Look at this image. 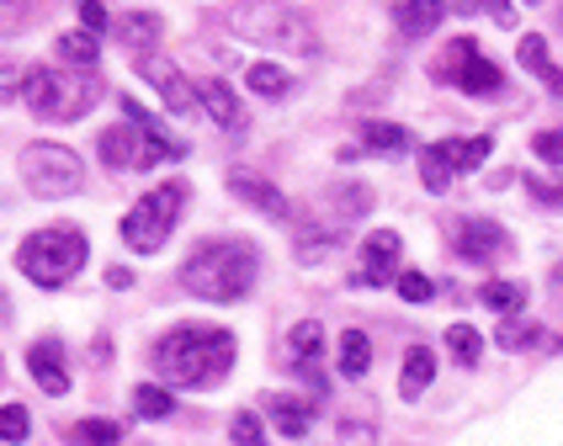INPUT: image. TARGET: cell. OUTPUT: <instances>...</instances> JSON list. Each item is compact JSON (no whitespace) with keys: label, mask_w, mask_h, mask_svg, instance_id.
<instances>
[{"label":"cell","mask_w":563,"mask_h":446,"mask_svg":"<svg viewBox=\"0 0 563 446\" xmlns=\"http://www.w3.org/2000/svg\"><path fill=\"white\" fill-rule=\"evenodd\" d=\"M234 350L240 346H234V335L223 324H181V330H170L159 341L155 361L159 372L170 382H181V388H213V382L229 378Z\"/></svg>","instance_id":"obj_1"},{"label":"cell","mask_w":563,"mask_h":446,"mask_svg":"<svg viewBox=\"0 0 563 446\" xmlns=\"http://www.w3.org/2000/svg\"><path fill=\"white\" fill-rule=\"evenodd\" d=\"M255 271H261V255L251 239H208L181 266V287L202 303H240L255 287Z\"/></svg>","instance_id":"obj_2"},{"label":"cell","mask_w":563,"mask_h":446,"mask_svg":"<svg viewBox=\"0 0 563 446\" xmlns=\"http://www.w3.org/2000/svg\"><path fill=\"white\" fill-rule=\"evenodd\" d=\"M80 266H86V234L69 228V223L37 228V234L22 239V250H16V271H22L32 287H43V292L69 287V277H80Z\"/></svg>","instance_id":"obj_3"},{"label":"cell","mask_w":563,"mask_h":446,"mask_svg":"<svg viewBox=\"0 0 563 446\" xmlns=\"http://www.w3.org/2000/svg\"><path fill=\"white\" fill-rule=\"evenodd\" d=\"M22 96L37 118H54V123H75L86 118L96 101H101V80L80 75V69H54V64H32L22 75Z\"/></svg>","instance_id":"obj_4"},{"label":"cell","mask_w":563,"mask_h":446,"mask_svg":"<svg viewBox=\"0 0 563 446\" xmlns=\"http://www.w3.org/2000/svg\"><path fill=\"white\" fill-rule=\"evenodd\" d=\"M181 202H187V187H181V181H159L155 191H144L123 219V245L128 250L155 255L159 245L170 239L176 219H181Z\"/></svg>","instance_id":"obj_5"},{"label":"cell","mask_w":563,"mask_h":446,"mask_svg":"<svg viewBox=\"0 0 563 446\" xmlns=\"http://www.w3.org/2000/svg\"><path fill=\"white\" fill-rule=\"evenodd\" d=\"M22 181H27L32 197L43 202H59V197H75L86 187V165L69 144H54V138H37L22 149Z\"/></svg>","instance_id":"obj_6"},{"label":"cell","mask_w":563,"mask_h":446,"mask_svg":"<svg viewBox=\"0 0 563 446\" xmlns=\"http://www.w3.org/2000/svg\"><path fill=\"white\" fill-rule=\"evenodd\" d=\"M96 149H101V159H107L112 170H150L155 159H181V144H176V138H165L159 127H133V123L101 133Z\"/></svg>","instance_id":"obj_7"},{"label":"cell","mask_w":563,"mask_h":446,"mask_svg":"<svg viewBox=\"0 0 563 446\" xmlns=\"http://www.w3.org/2000/svg\"><path fill=\"white\" fill-rule=\"evenodd\" d=\"M431 75H437V80H446V86H457V91H468V96H495L505 86L500 64L484 59L473 37H452V48L431 64Z\"/></svg>","instance_id":"obj_8"},{"label":"cell","mask_w":563,"mask_h":446,"mask_svg":"<svg viewBox=\"0 0 563 446\" xmlns=\"http://www.w3.org/2000/svg\"><path fill=\"white\" fill-rule=\"evenodd\" d=\"M229 16H234V27L245 32V43H287L282 32H292V43H303V48L313 54L309 27H303L287 5H234Z\"/></svg>","instance_id":"obj_9"},{"label":"cell","mask_w":563,"mask_h":446,"mask_svg":"<svg viewBox=\"0 0 563 446\" xmlns=\"http://www.w3.org/2000/svg\"><path fill=\"white\" fill-rule=\"evenodd\" d=\"M133 69H139V80H150V86H155V96L165 101V112L187 118L191 107H197V91L187 86V75L165 59V54H139V59H133Z\"/></svg>","instance_id":"obj_10"},{"label":"cell","mask_w":563,"mask_h":446,"mask_svg":"<svg viewBox=\"0 0 563 446\" xmlns=\"http://www.w3.org/2000/svg\"><path fill=\"white\" fill-rule=\"evenodd\" d=\"M356 282H367V287L399 282V234H394V228H377V234H367Z\"/></svg>","instance_id":"obj_11"},{"label":"cell","mask_w":563,"mask_h":446,"mask_svg":"<svg viewBox=\"0 0 563 446\" xmlns=\"http://www.w3.org/2000/svg\"><path fill=\"white\" fill-rule=\"evenodd\" d=\"M457 255L468 260V266H484V260H495V255L510 250V234H505L500 223H489V219H468V223H457Z\"/></svg>","instance_id":"obj_12"},{"label":"cell","mask_w":563,"mask_h":446,"mask_svg":"<svg viewBox=\"0 0 563 446\" xmlns=\"http://www.w3.org/2000/svg\"><path fill=\"white\" fill-rule=\"evenodd\" d=\"M27 372L37 378V388H43L48 399L69 393V372H64V341L43 335V341H37V346L27 350Z\"/></svg>","instance_id":"obj_13"},{"label":"cell","mask_w":563,"mask_h":446,"mask_svg":"<svg viewBox=\"0 0 563 446\" xmlns=\"http://www.w3.org/2000/svg\"><path fill=\"white\" fill-rule=\"evenodd\" d=\"M191 91H197V101L208 107V118H213L223 133H245V123H251V118L240 112V96L229 91V80H197Z\"/></svg>","instance_id":"obj_14"},{"label":"cell","mask_w":563,"mask_h":446,"mask_svg":"<svg viewBox=\"0 0 563 446\" xmlns=\"http://www.w3.org/2000/svg\"><path fill=\"white\" fill-rule=\"evenodd\" d=\"M229 191H234L240 202L261 208L266 219H287V213H292V208H287V197H282L266 176H251V170H229Z\"/></svg>","instance_id":"obj_15"},{"label":"cell","mask_w":563,"mask_h":446,"mask_svg":"<svg viewBox=\"0 0 563 446\" xmlns=\"http://www.w3.org/2000/svg\"><path fill=\"white\" fill-rule=\"evenodd\" d=\"M266 414H272V425H277L282 436H309L319 410H313L309 399H292V393H266Z\"/></svg>","instance_id":"obj_16"},{"label":"cell","mask_w":563,"mask_h":446,"mask_svg":"<svg viewBox=\"0 0 563 446\" xmlns=\"http://www.w3.org/2000/svg\"><path fill=\"white\" fill-rule=\"evenodd\" d=\"M54 54H59L64 69L96 75V64H101V43H96L91 32H64V37H54Z\"/></svg>","instance_id":"obj_17"},{"label":"cell","mask_w":563,"mask_h":446,"mask_svg":"<svg viewBox=\"0 0 563 446\" xmlns=\"http://www.w3.org/2000/svg\"><path fill=\"white\" fill-rule=\"evenodd\" d=\"M431 378H437V356L426 346H409L405 367H399V393H405V399H420V393L431 388Z\"/></svg>","instance_id":"obj_18"},{"label":"cell","mask_w":563,"mask_h":446,"mask_svg":"<svg viewBox=\"0 0 563 446\" xmlns=\"http://www.w3.org/2000/svg\"><path fill=\"white\" fill-rule=\"evenodd\" d=\"M489 149H495V138H489V133H473V138H446V144H441V155H446V165H452V170H478V165L489 159Z\"/></svg>","instance_id":"obj_19"},{"label":"cell","mask_w":563,"mask_h":446,"mask_svg":"<svg viewBox=\"0 0 563 446\" xmlns=\"http://www.w3.org/2000/svg\"><path fill=\"white\" fill-rule=\"evenodd\" d=\"M319 350H324V324H319V319H303V324L287 330V356H292L298 367H313Z\"/></svg>","instance_id":"obj_20"},{"label":"cell","mask_w":563,"mask_h":446,"mask_svg":"<svg viewBox=\"0 0 563 446\" xmlns=\"http://www.w3.org/2000/svg\"><path fill=\"white\" fill-rule=\"evenodd\" d=\"M394 22L409 32V37H426V32H437L446 22V5L437 0H420V5H394Z\"/></svg>","instance_id":"obj_21"},{"label":"cell","mask_w":563,"mask_h":446,"mask_svg":"<svg viewBox=\"0 0 563 446\" xmlns=\"http://www.w3.org/2000/svg\"><path fill=\"white\" fill-rule=\"evenodd\" d=\"M118 37H123L128 48L144 54V48L159 37V16L155 11H118Z\"/></svg>","instance_id":"obj_22"},{"label":"cell","mask_w":563,"mask_h":446,"mask_svg":"<svg viewBox=\"0 0 563 446\" xmlns=\"http://www.w3.org/2000/svg\"><path fill=\"white\" fill-rule=\"evenodd\" d=\"M516 59H521V69L542 75V80H548V91H559V96H563V75L553 69V64H548V37H521Z\"/></svg>","instance_id":"obj_23"},{"label":"cell","mask_w":563,"mask_h":446,"mask_svg":"<svg viewBox=\"0 0 563 446\" xmlns=\"http://www.w3.org/2000/svg\"><path fill=\"white\" fill-rule=\"evenodd\" d=\"M478 303H484L489 314H521V309H527V287L521 282H484L478 287Z\"/></svg>","instance_id":"obj_24"},{"label":"cell","mask_w":563,"mask_h":446,"mask_svg":"<svg viewBox=\"0 0 563 446\" xmlns=\"http://www.w3.org/2000/svg\"><path fill=\"white\" fill-rule=\"evenodd\" d=\"M373 367V341L362 330H345L341 335V378H367Z\"/></svg>","instance_id":"obj_25"},{"label":"cell","mask_w":563,"mask_h":446,"mask_svg":"<svg viewBox=\"0 0 563 446\" xmlns=\"http://www.w3.org/2000/svg\"><path fill=\"white\" fill-rule=\"evenodd\" d=\"M245 86H251L255 96H266V101H277V96H287V91H292V80H287V69H282V64H272V59L251 64V69H245Z\"/></svg>","instance_id":"obj_26"},{"label":"cell","mask_w":563,"mask_h":446,"mask_svg":"<svg viewBox=\"0 0 563 446\" xmlns=\"http://www.w3.org/2000/svg\"><path fill=\"white\" fill-rule=\"evenodd\" d=\"M362 149H373V155H399V149H409V133L399 123H362Z\"/></svg>","instance_id":"obj_27"},{"label":"cell","mask_w":563,"mask_h":446,"mask_svg":"<svg viewBox=\"0 0 563 446\" xmlns=\"http://www.w3.org/2000/svg\"><path fill=\"white\" fill-rule=\"evenodd\" d=\"M118 442H123L118 420H80V425H69V446H118Z\"/></svg>","instance_id":"obj_28"},{"label":"cell","mask_w":563,"mask_h":446,"mask_svg":"<svg viewBox=\"0 0 563 446\" xmlns=\"http://www.w3.org/2000/svg\"><path fill=\"white\" fill-rule=\"evenodd\" d=\"M133 410H139V420H170L176 399H170L159 382H139V388H133Z\"/></svg>","instance_id":"obj_29"},{"label":"cell","mask_w":563,"mask_h":446,"mask_svg":"<svg viewBox=\"0 0 563 446\" xmlns=\"http://www.w3.org/2000/svg\"><path fill=\"white\" fill-rule=\"evenodd\" d=\"M446 350H452V361H457V367H478L484 341H478V330H473V324H452V330H446Z\"/></svg>","instance_id":"obj_30"},{"label":"cell","mask_w":563,"mask_h":446,"mask_svg":"<svg viewBox=\"0 0 563 446\" xmlns=\"http://www.w3.org/2000/svg\"><path fill=\"white\" fill-rule=\"evenodd\" d=\"M420 181H426V191H446V187H452V165H446V155H441V144L420 149Z\"/></svg>","instance_id":"obj_31"},{"label":"cell","mask_w":563,"mask_h":446,"mask_svg":"<svg viewBox=\"0 0 563 446\" xmlns=\"http://www.w3.org/2000/svg\"><path fill=\"white\" fill-rule=\"evenodd\" d=\"M330 245H335V228H303L298 234V266H313L319 255H330Z\"/></svg>","instance_id":"obj_32"},{"label":"cell","mask_w":563,"mask_h":446,"mask_svg":"<svg viewBox=\"0 0 563 446\" xmlns=\"http://www.w3.org/2000/svg\"><path fill=\"white\" fill-rule=\"evenodd\" d=\"M32 436V414L22 404H0V442H27Z\"/></svg>","instance_id":"obj_33"},{"label":"cell","mask_w":563,"mask_h":446,"mask_svg":"<svg viewBox=\"0 0 563 446\" xmlns=\"http://www.w3.org/2000/svg\"><path fill=\"white\" fill-rule=\"evenodd\" d=\"M537 335H548V330H537V324H516V319H510V324H500V330H495V346H500V350H527Z\"/></svg>","instance_id":"obj_34"},{"label":"cell","mask_w":563,"mask_h":446,"mask_svg":"<svg viewBox=\"0 0 563 446\" xmlns=\"http://www.w3.org/2000/svg\"><path fill=\"white\" fill-rule=\"evenodd\" d=\"M229 436H234V446H266V431H261V420H255V414H234V420H229Z\"/></svg>","instance_id":"obj_35"},{"label":"cell","mask_w":563,"mask_h":446,"mask_svg":"<svg viewBox=\"0 0 563 446\" xmlns=\"http://www.w3.org/2000/svg\"><path fill=\"white\" fill-rule=\"evenodd\" d=\"M399 298L405 303H431L437 287H431V277H420V271H399Z\"/></svg>","instance_id":"obj_36"},{"label":"cell","mask_w":563,"mask_h":446,"mask_svg":"<svg viewBox=\"0 0 563 446\" xmlns=\"http://www.w3.org/2000/svg\"><path fill=\"white\" fill-rule=\"evenodd\" d=\"M532 149H537V159H548V165H559V170H563V127H553V133H537Z\"/></svg>","instance_id":"obj_37"},{"label":"cell","mask_w":563,"mask_h":446,"mask_svg":"<svg viewBox=\"0 0 563 446\" xmlns=\"http://www.w3.org/2000/svg\"><path fill=\"white\" fill-rule=\"evenodd\" d=\"M527 187H532L537 202H548V208H563V181H548V176H527Z\"/></svg>","instance_id":"obj_38"},{"label":"cell","mask_w":563,"mask_h":446,"mask_svg":"<svg viewBox=\"0 0 563 446\" xmlns=\"http://www.w3.org/2000/svg\"><path fill=\"white\" fill-rule=\"evenodd\" d=\"M80 27L91 32V37L96 32H107L112 27V11H107V5H96V0H86V5H80Z\"/></svg>","instance_id":"obj_39"},{"label":"cell","mask_w":563,"mask_h":446,"mask_svg":"<svg viewBox=\"0 0 563 446\" xmlns=\"http://www.w3.org/2000/svg\"><path fill=\"white\" fill-rule=\"evenodd\" d=\"M16 96H22V69L0 59V101H16Z\"/></svg>","instance_id":"obj_40"},{"label":"cell","mask_w":563,"mask_h":446,"mask_svg":"<svg viewBox=\"0 0 563 446\" xmlns=\"http://www.w3.org/2000/svg\"><path fill=\"white\" fill-rule=\"evenodd\" d=\"M133 282V271H128V266H112V271H107V287H128Z\"/></svg>","instance_id":"obj_41"},{"label":"cell","mask_w":563,"mask_h":446,"mask_svg":"<svg viewBox=\"0 0 563 446\" xmlns=\"http://www.w3.org/2000/svg\"><path fill=\"white\" fill-rule=\"evenodd\" d=\"M489 11H495V22H500V27H510V22H516V5H489Z\"/></svg>","instance_id":"obj_42"}]
</instances>
